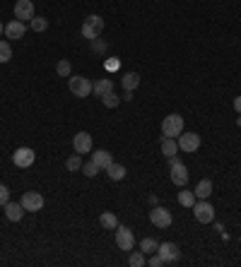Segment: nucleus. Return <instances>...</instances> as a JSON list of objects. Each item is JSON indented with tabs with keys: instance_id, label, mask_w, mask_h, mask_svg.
<instances>
[{
	"instance_id": "nucleus-1",
	"label": "nucleus",
	"mask_w": 241,
	"mask_h": 267,
	"mask_svg": "<svg viewBox=\"0 0 241 267\" xmlns=\"http://www.w3.org/2000/svg\"><path fill=\"white\" fill-rule=\"evenodd\" d=\"M184 133V118L178 113H169L164 120H162V135L164 137H178Z\"/></svg>"
},
{
	"instance_id": "nucleus-2",
	"label": "nucleus",
	"mask_w": 241,
	"mask_h": 267,
	"mask_svg": "<svg viewBox=\"0 0 241 267\" xmlns=\"http://www.w3.org/2000/svg\"><path fill=\"white\" fill-rule=\"evenodd\" d=\"M169 176H171V183L178 186V188H184L186 183H188V169L186 164H181L176 157H169Z\"/></svg>"
},
{
	"instance_id": "nucleus-3",
	"label": "nucleus",
	"mask_w": 241,
	"mask_h": 267,
	"mask_svg": "<svg viewBox=\"0 0 241 267\" xmlns=\"http://www.w3.org/2000/svg\"><path fill=\"white\" fill-rule=\"evenodd\" d=\"M102 29H104V19L99 15H89L82 24V36L89 41H94L96 36H102Z\"/></svg>"
},
{
	"instance_id": "nucleus-4",
	"label": "nucleus",
	"mask_w": 241,
	"mask_h": 267,
	"mask_svg": "<svg viewBox=\"0 0 241 267\" xmlns=\"http://www.w3.org/2000/svg\"><path fill=\"white\" fill-rule=\"evenodd\" d=\"M193 217L200 224H212L215 221V207L208 200H198V202L193 204Z\"/></svg>"
},
{
	"instance_id": "nucleus-5",
	"label": "nucleus",
	"mask_w": 241,
	"mask_h": 267,
	"mask_svg": "<svg viewBox=\"0 0 241 267\" xmlns=\"http://www.w3.org/2000/svg\"><path fill=\"white\" fill-rule=\"evenodd\" d=\"M68 89H70L72 96L85 99V96L92 94V82H89L87 77H82V75H75V77H70V82H68Z\"/></svg>"
},
{
	"instance_id": "nucleus-6",
	"label": "nucleus",
	"mask_w": 241,
	"mask_h": 267,
	"mask_svg": "<svg viewBox=\"0 0 241 267\" xmlns=\"http://www.w3.org/2000/svg\"><path fill=\"white\" fill-rule=\"evenodd\" d=\"M116 245L126 253H130L135 248V236H133V231L128 227H120V224L116 227Z\"/></svg>"
},
{
	"instance_id": "nucleus-7",
	"label": "nucleus",
	"mask_w": 241,
	"mask_h": 267,
	"mask_svg": "<svg viewBox=\"0 0 241 267\" xmlns=\"http://www.w3.org/2000/svg\"><path fill=\"white\" fill-rule=\"evenodd\" d=\"M200 147V135L198 133H181L178 135V150L186 152V154H193Z\"/></svg>"
},
{
	"instance_id": "nucleus-8",
	"label": "nucleus",
	"mask_w": 241,
	"mask_h": 267,
	"mask_svg": "<svg viewBox=\"0 0 241 267\" xmlns=\"http://www.w3.org/2000/svg\"><path fill=\"white\" fill-rule=\"evenodd\" d=\"M150 221L157 229H169L171 227V212H169L167 207H157L154 204L152 210H150Z\"/></svg>"
},
{
	"instance_id": "nucleus-9",
	"label": "nucleus",
	"mask_w": 241,
	"mask_h": 267,
	"mask_svg": "<svg viewBox=\"0 0 241 267\" xmlns=\"http://www.w3.org/2000/svg\"><path fill=\"white\" fill-rule=\"evenodd\" d=\"M19 202H22L24 212H39V210H44V195L41 193H34V190L24 193Z\"/></svg>"
},
{
	"instance_id": "nucleus-10",
	"label": "nucleus",
	"mask_w": 241,
	"mask_h": 267,
	"mask_svg": "<svg viewBox=\"0 0 241 267\" xmlns=\"http://www.w3.org/2000/svg\"><path fill=\"white\" fill-rule=\"evenodd\" d=\"M72 150H75V154H89L92 152V135L85 133V130H80V133L72 137Z\"/></svg>"
},
{
	"instance_id": "nucleus-11",
	"label": "nucleus",
	"mask_w": 241,
	"mask_h": 267,
	"mask_svg": "<svg viewBox=\"0 0 241 267\" xmlns=\"http://www.w3.org/2000/svg\"><path fill=\"white\" fill-rule=\"evenodd\" d=\"M15 19H19V22H32L34 19V3L32 0H17L15 3Z\"/></svg>"
},
{
	"instance_id": "nucleus-12",
	"label": "nucleus",
	"mask_w": 241,
	"mask_h": 267,
	"mask_svg": "<svg viewBox=\"0 0 241 267\" xmlns=\"http://www.w3.org/2000/svg\"><path fill=\"white\" fill-rule=\"evenodd\" d=\"M34 159H36V154H34L32 147H19V150H15V154H12V161H15V166H19V169L32 166Z\"/></svg>"
},
{
	"instance_id": "nucleus-13",
	"label": "nucleus",
	"mask_w": 241,
	"mask_h": 267,
	"mask_svg": "<svg viewBox=\"0 0 241 267\" xmlns=\"http://www.w3.org/2000/svg\"><path fill=\"white\" fill-rule=\"evenodd\" d=\"M164 258V262L167 265H171V262H178V258H181V251H178L176 243H171V241H164V243H159V251H157Z\"/></svg>"
},
{
	"instance_id": "nucleus-14",
	"label": "nucleus",
	"mask_w": 241,
	"mask_h": 267,
	"mask_svg": "<svg viewBox=\"0 0 241 267\" xmlns=\"http://www.w3.org/2000/svg\"><path fill=\"white\" fill-rule=\"evenodd\" d=\"M24 32H27V27L19 19H12V22L5 24V36L8 39H24Z\"/></svg>"
},
{
	"instance_id": "nucleus-15",
	"label": "nucleus",
	"mask_w": 241,
	"mask_h": 267,
	"mask_svg": "<svg viewBox=\"0 0 241 267\" xmlns=\"http://www.w3.org/2000/svg\"><path fill=\"white\" fill-rule=\"evenodd\" d=\"M92 161H94L102 171H106V169L113 164V154L111 152H106V150H96L94 154H92Z\"/></svg>"
},
{
	"instance_id": "nucleus-16",
	"label": "nucleus",
	"mask_w": 241,
	"mask_h": 267,
	"mask_svg": "<svg viewBox=\"0 0 241 267\" xmlns=\"http://www.w3.org/2000/svg\"><path fill=\"white\" fill-rule=\"evenodd\" d=\"M109 92H113V79L104 77V79H96V82H92V94H94V96L102 99V96L109 94Z\"/></svg>"
},
{
	"instance_id": "nucleus-17",
	"label": "nucleus",
	"mask_w": 241,
	"mask_h": 267,
	"mask_svg": "<svg viewBox=\"0 0 241 267\" xmlns=\"http://www.w3.org/2000/svg\"><path fill=\"white\" fill-rule=\"evenodd\" d=\"M5 217H8L10 221H19L24 217V207L22 202H8L5 204Z\"/></svg>"
},
{
	"instance_id": "nucleus-18",
	"label": "nucleus",
	"mask_w": 241,
	"mask_h": 267,
	"mask_svg": "<svg viewBox=\"0 0 241 267\" xmlns=\"http://www.w3.org/2000/svg\"><path fill=\"white\" fill-rule=\"evenodd\" d=\"M193 193H195V200H208V197L212 195V181H210V178H203V181L195 186Z\"/></svg>"
},
{
	"instance_id": "nucleus-19",
	"label": "nucleus",
	"mask_w": 241,
	"mask_h": 267,
	"mask_svg": "<svg viewBox=\"0 0 241 267\" xmlns=\"http://www.w3.org/2000/svg\"><path fill=\"white\" fill-rule=\"evenodd\" d=\"M120 87L126 89V92H133L140 87V75L137 72H126L123 77H120Z\"/></svg>"
},
{
	"instance_id": "nucleus-20",
	"label": "nucleus",
	"mask_w": 241,
	"mask_h": 267,
	"mask_svg": "<svg viewBox=\"0 0 241 267\" xmlns=\"http://www.w3.org/2000/svg\"><path fill=\"white\" fill-rule=\"evenodd\" d=\"M162 154H167V157H174L178 152V142L176 137H162Z\"/></svg>"
},
{
	"instance_id": "nucleus-21",
	"label": "nucleus",
	"mask_w": 241,
	"mask_h": 267,
	"mask_svg": "<svg viewBox=\"0 0 241 267\" xmlns=\"http://www.w3.org/2000/svg\"><path fill=\"white\" fill-rule=\"evenodd\" d=\"M106 173H109V178H111V181H123V178H126V166L113 161V164L106 169Z\"/></svg>"
},
{
	"instance_id": "nucleus-22",
	"label": "nucleus",
	"mask_w": 241,
	"mask_h": 267,
	"mask_svg": "<svg viewBox=\"0 0 241 267\" xmlns=\"http://www.w3.org/2000/svg\"><path fill=\"white\" fill-rule=\"evenodd\" d=\"M99 221H102V227L109 229V231H116V227H118V217H116L113 212H102Z\"/></svg>"
},
{
	"instance_id": "nucleus-23",
	"label": "nucleus",
	"mask_w": 241,
	"mask_h": 267,
	"mask_svg": "<svg viewBox=\"0 0 241 267\" xmlns=\"http://www.w3.org/2000/svg\"><path fill=\"white\" fill-rule=\"evenodd\" d=\"M140 251H143L145 255H152V253L159 251V243H157L154 238H143V241H140Z\"/></svg>"
},
{
	"instance_id": "nucleus-24",
	"label": "nucleus",
	"mask_w": 241,
	"mask_h": 267,
	"mask_svg": "<svg viewBox=\"0 0 241 267\" xmlns=\"http://www.w3.org/2000/svg\"><path fill=\"white\" fill-rule=\"evenodd\" d=\"M82 173H85V176H87V178H94L96 173H102V169H99V166L94 164V161H92V159H89V161H85V164H82V169H80Z\"/></svg>"
},
{
	"instance_id": "nucleus-25",
	"label": "nucleus",
	"mask_w": 241,
	"mask_h": 267,
	"mask_svg": "<svg viewBox=\"0 0 241 267\" xmlns=\"http://www.w3.org/2000/svg\"><path fill=\"white\" fill-rule=\"evenodd\" d=\"M178 202L184 204V207H193L195 204V193L193 190H181L178 193Z\"/></svg>"
},
{
	"instance_id": "nucleus-26",
	"label": "nucleus",
	"mask_w": 241,
	"mask_h": 267,
	"mask_svg": "<svg viewBox=\"0 0 241 267\" xmlns=\"http://www.w3.org/2000/svg\"><path fill=\"white\" fill-rule=\"evenodd\" d=\"M29 27H32L34 32H46V29H48V19H46V17H36V15H34V19L29 22Z\"/></svg>"
},
{
	"instance_id": "nucleus-27",
	"label": "nucleus",
	"mask_w": 241,
	"mask_h": 267,
	"mask_svg": "<svg viewBox=\"0 0 241 267\" xmlns=\"http://www.w3.org/2000/svg\"><path fill=\"white\" fill-rule=\"evenodd\" d=\"M56 72L61 75V77H70V72H72V65H70V60H58V65H56Z\"/></svg>"
},
{
	"instance_id": "nucleus-28",
	"label": "nucleus",
	"mask_w": 241,
	"mask_h": 267,
	"mask_svg": "<svg viewBox=\"0 0 241 267\" xmlns=\"http://www.w3.org/2000/svg\"><path fill=\"white\" fill-rule=\"evenodd\" d=\"M10 58H12V48H10L8 41L0 39V63H8Z\"/></svg>"
},
{
	"instance_id": "nucleus-29",
	"label": "nucleus",
	"mask_w": 241,
	"mask_h": 267,
	"mask_svg": "<svg viewBox=\"0 0 241 267\" xmlns=\"http://www.w3.org/2000/svg\"><path fill=\"white\" fill-rule=\"evenodd\" d=\"M102 104H104L106 109H116V106L120 104V96H116L113 92H109V94L102 96Z\"/></svg>"
},
{
	"instance_id": "nucleus-30",
	"label": "nucleus",
	"mask_w": 241,
	"mask_h": 267,
	"mask_svg": "<svg viewBox=\"0 0 241 267\" xmlns=\"http://www.w3.org/2000/svg\"><path fill=\"white\" fill-rule=\"evenodd\" d=\"M65 169H68V171H80L82 169V157L80 154H72V157L65 161Z\"/></svg>"
},
{
	"instance_id": "nucleus-31",
	"label": "nucleus",
	"mask_w": 241,
	"mask_h": 267,
	"mask_svg": "<svg viewBox=\"0 0 241 267\" xmlns=\"http://www.w3.org/2000/svg\"><path fill=\"white\" fill-rule=\"evenodd\" d=\"M128 265L130 267H143L145 265V253H130V258H128Z\"/></svg>"
},
{
	"instance_id": "nucleus-32",
	"label": "nucleus",
	"mask_w": 241,
	"mask_h": 267,
	"mask_svg": "<svg viewBox=\"0 0 241 267\" xmlns=\"http://www.w3.org/2000/svg\"><path fill=\"white\" fill-rule=\"evenodd\" d=\"M8 202H10V190H8V186H3V183H0V204L5 207Z\"/></svg>"
},
{
	"instance_id": "nucleus-33",
	"label": "nucleus",
	"mask_w": 241,
	"mask_h": 267,
	"mask_svg": "<svg viewBox=\"0 0 241 267\" xmlns=\"http://www.w3.org/2000/svg\"><path fill=\"white\" fill-rule=\"evenodd\" d=\"M150 265H152V267H162V265H167V262H164V258H162L159 253H152V258H150Z\"/></svg>"
},
{
	"instance_id": "nucleus-34",
	"label": "nucleus",
	"mask_w": 241,
	"mask_h": 267,
	"mask_svg": "<svg viewBox=\"0 0 241 267\" xmlns=\"http://www.w3.org/2000/svg\"><path fill=\"white\" fill-rule=\"evenodd\" d=\"M92 48H94V51H96V53H104V51H106V44H104V41H102V44H99V41H92Z\"/></svg>"
},
{
	"instance_id": "nucleus-35",
	"label": "nucleus",
	"mask_w": 241,
	"mask_h": 267,
	"mask_svg": "<svg viewBox=\"0 0 241 267\" xmlns=\"http://www.w3.org/2000/svg\"><path fill=\"white\" fill-rule=\"evenodd\" d=\"M234 111L241 116V96H236V99H234Z\"/></svg>"
},
{
	"instance_id": "nucleus-36",
	"label": "nucleus",
	"mask_w": 241,
	"mask_h": 267,
	"mask_svg": "<svg viewBox=\"0 0 241 267\" xmlns=\"http://www.w3.org/2000/svg\"><path fill=\"white\" fill-rule=\"evenodd\" d=\"M3 32H5V27H3V22H0V36H3Z\"/></svg>"
},
{
	"instance_id": "nucleus-37",
	"label": "nucleus",
	"mask_w": 241,
	"mask_h": 267,
	"mask_svg": "<svg viewBox=\"0 0 241 267\" xmlns=\"http://www.w3.org/2000/svg\"><path fill=\"white\" fill-rule=\"evenodd\" d=\"M236 126H241V116H239V118H236Z\"/></svg>"
}]
</instances>
